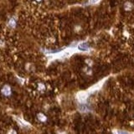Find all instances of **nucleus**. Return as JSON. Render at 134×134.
I'll list each match as a JSON object with an SVG mask.
<instances>
[{
  "label": "nucleus",
  "instance_id": "obj_1",
  "mask_svg": "<svg viewBox=\"0 0 134 134\" xmlns=\"http://www.w3.org/2000/svg\"><path fill=\"white\" fill-rule=\"evenodd\" d=\"M13 93V90H12V87L10 86L9 85H4L1 89V94L3 96H6V97H9Z\"/></svg>",
  "mask_w": 134,
  "mask_h": 134
},
{
  "label": "nucleus",
  "instance_id": "obj_2",
  "mask_svg": "<svg viewBox=\"0 0 134 134\" xmlns=\"http://www.w3.org/2000/svg\"><path fill=\"white\" fill-rule=\"evenodd\" d=\"M134 9V3L131 1H126L123 4V9L126 12H131Z\"/></svg>",
  "mask_w": 134,
  "mask_h": 134
},
{
  "label": "nucleus",
  "instance_id": "obj_3",
  "mask_svg": "<svg viewBox=\"0 0 134 134\" xmlns=\"http://www.w3.org/2000/svg\"><path fill=\"white\" fill-rule=\"evenodd\" d=\"M82 72L85 74V76H91L92 74H93V70L91 69V66H88V65H85L82 68Z\"/></svg>",
  "mask_w": 134,
  "mask_h": 134
},
{
  "label": "nucleus",
  "instance_id": "obj_4",
  "mask_svg": "<svg viewBox=\"0 0 134 134\" xmlns=\"http://www.w3.org/2000/svg\"><path fill=\"white\" fill-rule=\"evenodd\" d=\"M37 119H38V121L41 122H45L48 120V117L45 114H44L42 112H39V113L37 114Z\"/></svg>",
  "mask_w": 134,
  "mask_h": 134
},
{
  "label": "nucleus",
  "instance_id": "obj_5",
  "mask_svg": "<svg viewBox=\"0 0 134 134\" xmlns=\"http://www.w3.org/2000/svg\"><path fill=\"white\" fill-rule=\"evenodd\" d=\"M79 49L81 50H89V45L86 43H82L79 45Z\"/></svg>",
  "mask_w": 134,
  "mask_h": 134
},
{
  "label": "nucleus",
  "instance_id": "obj_6",
  "mask_svg": "<svg viewBox=\"0 0 134 134\" xmlns=\"http://www.w3.org/2000/svg\"><path fill=\"white\" fill-rule=\"evenodd\" d=\"M85 64H86V65H88V66H91V67L93 65H94V61H91V59H85Z\"/></svg>",
  "mask_w": 134,
  "mask_h": 134
},
{
  "label": "nucleus",
  "instance_id": "obj_7",
  "mask_svg": "<svg viewBox=\"0 0 134 134\" xmlns=\"http://www.w3.org/2000/svg\"><path fill=\"white\" fill-rule=\"evenodd\" d=\"M38 90L39 91H44V90H45V87H44V85L42 84V83H39L38 85Z\"/></svg>",
  "mask_w": 134,
  "mask_h": 134
},
{
  "label": "nucleus",
  "instance_id": "obj_8",
  "mask_svg": "<svg viewBox=\"0 0 134 134\" xmlns=\"http://www.w3.org/2000/svg\"><path fill=\"white\" fill-rule=\"evenodd\" d=\"M9 25L12 26V27H14V25H15V21H14V19H11L9 21Z\"/></svg>",
  "mask_w": 134,
  "mask_h": 134
},
{
  "label": "nucleus",
  "instance_id": "obj_9",
  "mask_svg": "<svg viewBox=\"0 0 134 134\" xmlns=\"http://www.w3.org/2000/svg\"><path fill=\"white\" fill-rule=\"evenodd\" d=\"M99 1V0H90V2L91 3H97Z\"/></svg>",
  "mask_w": 134,
  "mask_h": 134
},
{
  "label": "nucleus",
  "instance_id": "obj_10",
  "mask_svg": "<svg viewBox=\"0 0 134 134\" xmlns=\"http://www.w3.org/2000/svg\"><path fill=\"white\" fill-rule=\"evenodd\" d=\"M35 1H37V2H40L41 0H35Z\"/></svg>",
  "mask_w": 134,
  "mask_h": 134
},
{
  "label": "nucleus",
  "instance_id": "obj_11",
  "mask_svg": "<svg viewBox=\"0 0 134 134\" xmlns=\"http://www.w3.org/2000/svg\"><path fill=\"white\" fill-rule=\"evenodd\" d=\"M133 116H134V115H133Z\"/></svg>",
  "mask_w": 134,
  "mask_h": 134
}]
</instances>
